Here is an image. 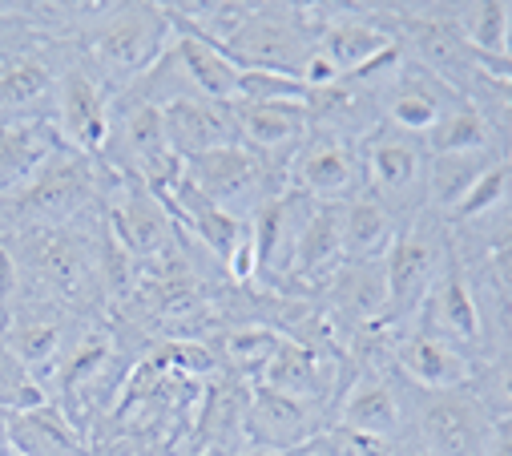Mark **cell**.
<instances>
[{
  "mask_svg": "<svg viewBox=\"0 0 512 456\" xmlns=\"http://www.w3.org/2000/svg\"><path fill=\"white\" fill-rule=\"evenodd\" d=\"M363 158V178L371 186V198L388 206L392 214H420L424 190H428V146L416 134L404 130H371L359 146Z\"/></svg>",
  "mask_w": 512,
  "mask_h": 456,
  "instance_id": "obj_1",
  "label": "cell"
},
{
  "mask_svg": "<svg viewBox=\"0 0 512 456\" xmlns=\"http://www.w3.org/2000/svg\"><path fill=\"white\" fill-rule=\"evenodd\" d=\"M238 69H267V73H287L303 81V65L319 53V37L307 29L303 13L283 9V5H254L250 21L234 33L226 45Z\"/></svg>",
  "mask_w": 512,
  "mask_h": 456,
  "instance_id": "obj_2",
  "label": "cell"
},
{
  "mask_svg": "<svg viewBox=\"0 0 512 456\" xmlns=\"http://www.w3.org/2000/svg\"><path fill=\"white\" fill-rule=\"evenodd\" d=\"M166 41H174V21L162 5H117L93 29V57L113 77H142L162 61Z\"/></svg>",
  "mask_w": 512,
  "mask_h": 456,
  "instance_id": "obj_3",
  "label": "cell"
},
{
  "mask_svg": "<svg viewBox=\"0 0 512 456\" xmlns=\"http://www.w3.org/2000/svg\"><path fill=\"white\" fill-rule=\"evenodd\" d=\"M186 182L202 198H210L214 206H222L226 214H234L242 222H250L271 202V166L254 150H246L242 142L202 154V158H190Z\"/></svg>",
  "mask_w": 512,
  "mask_h": 456,
  "instance_id": "obj_4",
  "label": "cell"
},
{
  "mask_svg": "<svg viewBox=\"0 0 512 456\" xmlns=\"http://www.w3.org/2000/svg\"><path fill=\"white\" fill-rule=\"evenodd\" d=\"M492 432L488 404L468 392H432L420 408V436L432 456H488Z\"/></svg>",
  "mask_w": 512,
  "mask_h": 456,
  "instance_id": "obj_5",
  "label": "cell"
},
{
  "mask_svg": "<svg viewBox=\"0 0 512 456\" xmlns=\"http://www.w3.org/2000/svg\"><path fill=\"white\" fill-rule=\"evenodd\" d=\"M363 186V158L339 134H311L291 162V190L311 202H347Z\"/></svg>",
  "mask_w": 512,
  "mask_h": 456,
  "instance_id": "obj_6",
  "label": "cell"
},
{
  "mask_svg": "<svg viewBox=\"0 0 512 456\" xmlns=\"http://www.w3.org/2000/svg\"><path fill=\"white\" fill-rule=\"evenodd\" d=\"M440 235L416 214L412 226L404 235H396L388 259H383V271H388V315H408L420 311L424 295L432 291V283L440 279Z\"/></svg>",
  "mask_w": 512,
  "mask_h": 456,
  "instance_id": "obj_7",
  "label": "cell"
},
{
  "mask_svg": "<svg viewBox=\"0 0 512 456\" xmlns=\"http://www.w3.org/2000/svg\"><path fill=\"white\" fill-rule=\"evenodd\" d=\"M246 432L259 444V452H303L323 432V404L254 388V400L246 408Z\"/></svg>",
  "mask_w": 512,
  "mask_h": 456,
  "instance_id": "obj_8",
  "label": "cell"
},
{
  "mask_svg": "<svg viewBox=\"0 0 512 456\" xmlns=\"http://www.w3.org/2000/svg\"><path fill=\"white\" fill-rule=\"evenodd\" d=\"M162 126H166V142L170 150L190 162L214 150H226L238 142V126H234V105L210 101L202 93H186L162 105Z\"/></svg>",
  "mask_w": 512,
  "mask_h": 456,
  "instance_id": "obj_9",
  "label": "cell"
},
{
  "mask_svg": "<svg viewBox=\"0 0 512 456\" xmlns=\"http://www.w3.org/2000/svg\"><path fill=\"white\" fill-rule=\"evenodd\" d=\"M234 126H238V142L246 150H254L267 166L291 158L307 146L311 138V113L307 105H246L234 101Z\"/></svg>",
  "mask_w": 512,
  "mask_h": 456,
  "instance_id": "obj_10",
  "label": "cell"
},
{
  "mask_svg": "<svg viewBox=\"0 0 512 456\" xmlns=\"http://www.w3.org/2000/svg\"><path fill=\"white\" fill-rule=\"evenodd\" d=\"M170 231H174L170 206L142 182L125 186V194L109 210V235L130 259H150V255L166 251Z\"/></svg>",
  "mask_w": 512,
  "mask_h": 456,
  "instance_id": "obj_11",
  "label": "cell"
},
{
  "mask_svg": "<svg viewBox=\"0 0 512 456\" xmlns=\"http://www.w3.org/2000/svg\"><path fill=\"white\" fill-rule=\"evenodd\" d=\"M93 190V178L85 170L81 158H65L61 150L37 170V178L17 194L25 218H37V222H65L69 214L81 210V202L89 198Z\"/></svg>",
  "mask_w": 512,
  "mask_h": 456,
  "instance_id": "obj_12",
  "label": "cell"
},
{
  "mask_svg": "<svg viewBox=\"0 0 512 456\" xmlns=\"http://www.w3.org/2000/svg\"><path fill=\"white\" fill-rule=\"evenodd\" d=\"M109 101L101 93V85L81 73V69H69L65 81H61V93H57V122H61V134L69 138V146L77 154H97L109 146Z\"/></svg>",
  "mask_w": 512,
  "mask_h": 456,
  "instance_id": "obj_13",
  "label": "cell"
},
{
  "mask_svg": "<svg viewBox=\"0 0 512 456\" xmlns=\"http://www.w3.org/2000/svg\"><path fill=\"white\" fill-rule=\"evenodd\" d=\"M452 101H456V89H448L444 81H436L424 69H416V73H400L392 81L388 97H383V113H388L392 130L428 138L440 126V118L448 113Z\"/></svg>",
  "mask_w": 512,
  "mask_h": 456,
  "instance_id": "obj_14",
  "label": "cell"
},
{
  "mask_svg": "<svg viewBox=\"0 0 512 456\" xmlns=\"http://www.w3.org/2000/svg\"><path fill=\"white\" fill-rule=\"evenodd\" d=\"M412 49L420 57V69L436 81H444L448 89H472V81L488 69L464 41L460 33L440 21V17H424L412 25Z\"/></svg>",
  "mask_w": 512,
  "mask_h": 456,
  "instance_id": "obj_15",
  "label": "cell"
},
{
  "mask_svg": "<svg viewBox=\"0 0 512 456\" xmlns=\"http://www.w3.org/2000/svg\"><path fill=\"white\" fill-rule=\"evenodd\" d=\"M420 307H424V335H436L460 352L480 344V307L460 275L440 271V279L432 283Z\"/></svg>",
  "mask_w": 512,
  "mask_h": 456,
  "instance_id": "obj_16",
  "label": "cell"
},
{
  "mask_svg": "<svg viewBox=\"0 0 512 456\" xmlns=\"http://www.w3.org/2000/svg\"><path fill=\"white\" fill-rule=\"evenodd\" d=\"M174 57L182 61L194 93H202L210 101H222V105H234L238 101V77H242V69L234 65V57L226 49H218L214 41L198 37L194 29L178 25V21H174Z\"/></svg>",
  "mask_w": 512,
  "mask_h": 456,
  "instance_id": "obj_17",
  "label": "cell"
},
{
  "mask_svg": "<svg viewBox=\"0 0 512 456\" xmlns=\"http://www.w3.org/2000/svg\"><path fill=\"white\" fill-rule=\"evenodd\" d=\"M400 368L424 388V392H464L472 384V364L460 348L444 344L436 335H408L400 344Z\"/></svg>",
  "mask_w": 512,
  "mask_h": 456,
  "instance_id": "obj_18",
  "label": "cell"
},
{
  "mask_svg": "<svg viewBox=\"0 0 512 456\" xmlns=\"http://www.w3.org/2000/svg\"><path fill=\"white\" fill-rule=\"evenodd\" d=\"M404 424V412H400V396L396 388L367 372L359 376L347 396H343V408H339V428L343 432H359V436H379V440H392Z\"/></svg>",
  "mask_w": 512,
  "mask_h": 456,
  "instance_id": "obj_19",
  "label": "cell"
},
{
  "mask_svg": "<svg viewBox=\"0 0 512 456\" xmlns=\"http://www.w3.org/2000/svg\"><path fill=\"white\" fill-rule=\"evenodd\" d=\"M53 154L57 138L45 122H5L0 126V194H21Z\"/></svg>",
  "mask_w": 512,
  "mask_h": 456,
  "instance_id": "obj_20",
  "label": "cell"
},
{
  "mask_svg": "<svg viewBox=\"0 0 512 456\" xmlns=\"http://www.w3.org/2000/svg\"><path fill=\"white\" fill-rule=\"evenodd\" d=\"M396 243V214L379 206L371 194L343 202V255L347 263H379Z\"/></svg>",
  "mask_w": 512,
  "mask_h": 456,
  "instance_id": "obj_21",
  "label": "cell"
},
{
  "mask_svg": "<svg viewBox=\"0 0 512 456\" xmlns=\"http://www.w3.org/2000/svg\"><path fill=\"white\" fill-rule=\"evenodd\" d=\"M343 263H347V255H343V202H315V210L303 222L291 275L319 279L327 271H339Z\"/></svg>",
  "mask_w": 512,
  "mask_h": 456,
  "instance_id": "obj_22",
  "label": "cell"
},
{
  "mask_svg": "<svg viewBox=\"0 0 512 456\" xmlns=\"http://www.w3.org/2000/svg\"><path fill=\"white\" fill-rule=\"evenodd\" d=\"M259 388H271V392H283V396H295V400H315L323 404L327 400V388H331V372H327V360L303 344H287L275 352V360L259 372Z\"/></svg>",
  "mask_w": 512,
  "mask_h": 456,
  "instance_id": "obj_23",
  "label": "cell"
},
{
  "mask_svg": "<svg viewBox=\"0 0 512 456\" xmlns=\"http://www.w3.org/2000/svg\"><path fill=\"white\" fill-rule=\"evenodd\" d=\"M319 49L327 53V61H331L343 77H351V73L367 69L375 57H383L388 49H396V41L388 37V29H379V25L363 21V17H339V21H331V25L319 33Z\"/></svg>",
  "mask_w": 512,
  "mask_h": 456,
  "instance_id": "obj_24",
  "label": "cell"
},
{
  "mask_svg": "<svg viewBox=\"0 0 512 456\" xmlns=\"http://www.w3.org/2000/svg\"><path fill=\"white\" fill-rule=\"evenodd\" d=\"M460 41L488 65L496 69L500 61H508V5L504 0H484V5H456L452 21H448Z\"/></svg>",
  "mask_w": 512,
  "mask_h": 456,
  "instance_id": "obj_25",
  "label": "cell"
},
{
  "mask_svg": "<svg viewBox=\"0 0 512 456\" xmlns=\"http://www.w3.org/2000/svg\"><path fill=\"white\" fill-rule=\"evenodd\" d=\"M13 448L21 456H81L77 432L53 404L13 412Z\"/></svg>",
  "mask_w": 512,
  "mask_h": 456,
  "instance_id": "obj_26",
  "label": "cell"
},
{
  "mask_svg": "<svg viewBox=\"0 0 512 456\" xmlns=\"http://www.w3.org/2000/svg\"><path fill=\"white\" fill-rule=\"evenodd\" d=\"M496 166L492 154H428V190L424 202L444 210L452 218V210L460 206V198L484 178V170Z\"/></svg>",
  "mask_w": 512,
  "mask_h": 456,
  "instance_id": "obj_27",
  "label": "cell"
},
{
  "mask_svg": "<svg viewBox=\"0 0 512 456\" xmlns=\"http://www.w3.org/2000/svg\"><path fill=\"white\" fill-rule=\"evenodd\" d=\"M331 295L339 307H347L355 319H383L388 315V271L379 263H343L331 275Z\"/></svg>",
  "mask_w": 512,
  "mask_h": 456,
  "instance_id": "obj_28",
  "label": "cell"
},
{
  "mask_svg": "<svg viewBox=\"0 0 512 456\" xmlns=\"http://www.w3.org/2000/svg\"><path fill=\"white\" fill-rule=\"evenodd\" d=\"M424 146L432 158L436 154H492V126L468 97H456L440 118V126L424 138Z\"/></svg>",
  "mask_w": 512,
  "mask_h": 456,
  "instance_id": "obj_29",
  "label": "cell"
},
{
  "mask_svg": "<svg viewBox=\"0 0 512 456\" xmlns=\"http://www.w3.org/2000/svg\"><path fill=\"white\" fill-rule=\"evenodd\" d=\"M53 89V73L41 57H17L0 69V109H29Z\"/></svg>",
  "mask_w": 512,
  "mask_h": 456,
  "instance_id": "obj_30",
  "label": "cell"
},
{
  "mask_svg": "<svg viewBox=\"0 0 512 456\" xmlns=\"http://www.w3.org/2000/svg\"><path fill=\"white\" fill-rule=\"evenodd\" d=\"M41 271H45V279H49L57 291L77 295V291L89 283L93 263H89V255H85V247H81L77 239L57 235L53 243L41 247Z\"/></svg>",
  "mask_w": 512,
  "mask_h": 456,
  "instance_id": "obj_31",
  "label": "cell"
},
{
  "mask_svg": "<svg viewBox=\"0 0 512 456\" xmlns=\"http://www.w3.org/2000/svg\"><path fill=\"white\" fill-rule=\"evenodd\" d=\"M5 348L33 372V368H45L57 360V348H61V331L57 323H45V319H29V323H17L9 335H5Z\"/></svg>",
  "mask_w": 512,
  "mask_h": 456,
  "instance_id": "obj_32",
  "label": "cell"
},
{
  "mask_svg": "<svg viewBox=\"0 0 512 456\" xmlns=\"http://www.w3.org/2000/svg\"><path fill=\"white\" fill-rule=\"evenodd\" d=\"M41 404H45L41 384L5 348V339H0V408H5V412H29V408H41Z\"/></svg>",
  "mask_w": 512,
  "mask_h": 456,
  "instance_id": "obj_33",
  "label": "cell"
},
{
  "mask_svg": "<svg viewBox=\"0 0 512 456\" xmlns=\"http://www.w3.org/2000/svg\"><path fill=\"white\" fill-rule=\"evenodd\" d=\"M279 348H283V339L267 327H242V331L226 335V360L234 368H246V372H263Z\"/></svg>",
  "mask_w": 512,
  "mask_h": 456,
  "instance_id": "obj_34",
  "label": "cell"
},
{
  "mask_svg": "<svg viewBox=\"0 0 512 456\" xmlns=\"http://www.w3.org/2000/svg\"><path fill=\"white\" fill-rule=\"evenodd\" d=\"M508 190H512V166L508 162H496V166H488L484 170V178L460 198V206L452 210V218L456 222H464V218H480V214H492L504 198H508Z\"/></svg>",
  "mask_w": 512,
  "mask_h": 456,
  "instance_id": "obj_35",
  "label": "cell"
},
{
  "mask_svg": "<svg viewBox=\"0 0 512 456\" xmlns=\"http://www.w3.org/2000/svg\"><path fill=\"white\" fill-rule=\"evenodd\" d=\"M226 271L234 283H250L254 275L263 271V255H259V239H254V226L246 222L242 235L234 239V247L226 251Z\"/></svg>",
  "mask_w": 512,
  "mask_h": 456,
  "instance_id": "obj_36",
  "label": "cell"
},
{
  "mask_svg": "<svg viewBox=\"0 0 512 456\" xmlns=\"http://www.w3.org/2000/svg\"><path fill=\"white\" fill-rule=\"evenodd\" d=\"M13 295H17V263L5 247H0V311L13 303Z\"/></svg>",
  "mask_w": 512,
  "mask_h": 456,
  "instance_id": "obj_37",
  "label": "cell"
},
{
  "mask_svg": "<svg viewBox=\"0 0 512 456\" xmlns=\"http://www.w3.org/2000/svg\"><path fill=\"white\" fill-rule=\"evenodd\" d=\"M496 400H500V408L512 416V364L496 376Z\"/></svg>",
  "mask_w": 512,
  "mask_h": 456,
  "instance_id": "obj_38",
  "label": "cell"
},
{
  "mask_svg": "<svg viewBox=\"0 0 512 456\" xmlns=\"http://www.w3.org/2000/svg\"><path fill=\"white\" fill-rule=\"evenodd\" d=\"M488 456H512V424H504V428L492 432V448H488Z\"/></svg>",
  "mask_w": 512,
  "mask_h": 456,
  "instance_id": "obj_39",
  "label": "cell"
},
{
  "mask_svg": "<svg viewBox=\"0 0 512 456\" xmlns=\"http://www.w3.org/2000/svg\"><path fill=\"white\" fill-rule=\"evenodd\" d=\"M496 263L504 267V271H512V226L500 235V243H496Z\"/></svg>",
  "mask_w": 512,
  "mask_h": 456,
  "instance_id": "obj_40",
  "label": "cell"
},
{
  "mask_svg": "<svg viewBox=\"0 0 512 456\" xmlns=\"http://www.w3.org/2000/svg\"><path fill=\"white\" fill-rule=\"evenodd\" d=\"M13 448V412L0 408V452Z\"/></svg>",
  "mask_w": 512,
  "mask_h": 456,
  "instance_id": "obj_41",
  "label": "cell"
},
{
  "mask_svg": "<svg viewBox=\"0 0 512 456\" xmlns=\"http://www.w3.org/2000/svg\"><path fill=\"white\" fill-rule=\"evenodd\" d=\"M295 456H327L323 448H303V452H295Z\"/></svg>",
  "mask_w": 512,
  "mask_h": 456,
  "instance_id": "obj_42",
  "label": "cell"
},
{
  "mask_svg": "<svg viewBox=\"0 0 512 456\" xmlns=\"http://www.w3.org/2000/svg\"><path fill=\"white\" fill-rule=\"evenodd\" d=\"M0 331H5V311H0Z\"/></svg>",
  "mask_w": 512,
  "mask_h": 456,
  "instance_id": "obj_43",
  "label": "cell"
},
{
  "mask_svg": "<svg viewBox=\"0 0 512 456\" xmlns=\"http://www.w3.org/2000/svg\"><path fill=\"white\" fill-rule=\"evenodd\" d=\"M416 456H432V452H416Z\"/></svg>",
  "mask_w": 512,
  "mask_h": 456,
  "instance_id": "obj_44",
  "label": "cell"
},
{
  "mask_svg": "<svg viewBox=\"0 0 512 456\" xmlns=\"http://www.w3.org/2000/svg\"><path fill=\"white\" fill-rule=\"evenodd\" d=\"M9 456H21V452H17V448H13V452H9Z\"/></svg>",
  "mask_w": 512,
  "mask_h": 456,
  "instance_id": "obj_45",
  "label": "cell"
},
{
  "mask_svg": "<svg viewBox=\"0 0 512 456\" xmlns=\"http://www.w3.org/2000/svg\"><path fill=\"white\" fill-rule=\"evenodd\" d=\"M508 166H512V162H508Z\"/></svg>",
  "mask_w": 512,
  "mask_h": 456,
  "instance_id": "obj_46",
  "label": "cell"
}]
</instances>
